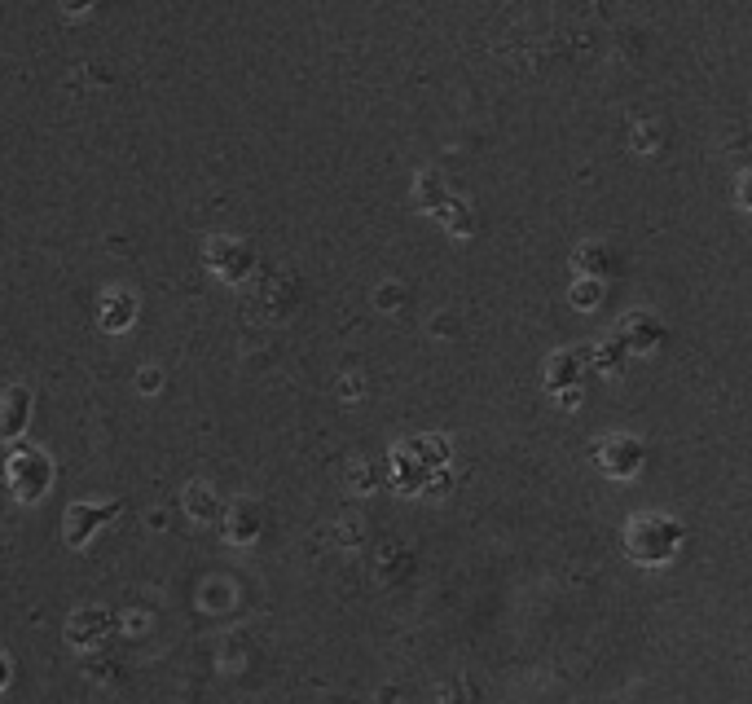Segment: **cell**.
<instances>
[{
	"label": "cell",
	"instance_id": "6da1fadb",
	"mask_svg": "<svg viewBox=\"0 0 752 704\" xmlns=\"http://www.w3.org/2000/svg\"><path fill=\"white\" fill-rule=\"evenodd\" d=\"M682 542H687V528L665 511H638L625 524V555L643 568H669L682 555Z\"/></svg>",
	"mask_w": 752,
	"mask_h": 704
},
{
	"label": "cell",
	"instance_id": "7a4b0ae2",
	"mask_svg": "<svg viewBox=\"0 0 752 704\" xmlns=\"http://www.w3.org/2000/svg\"><path fill=\"white\" fill-rule=\"evenodd\" d=\"M387 462H392V484H396V489H401V493H423L427 480L436 476V471H445L449 440L414 436V440H405V445H392Z\"/></svg>",
	"mask_w": 752,
	"mask_h": 704
},
{
	"label": "cell",
	"instance_id": "3957f363",
	"mask_svg": "<svg viewBox=\"0 0 752 704\" xmlns=\"http://www.w3.org/2000/svg\"><path fill=\"white\" fill-rule=\"evenodd\" d=\"M5 484H9V493H14L22 506L40 502L44 493L53 489V462H49V454L36 449V445H14V449H9V458H5Z\"/></svg>",
	"mask_w": 752,
	"mask_h": 704
},
{
	"label": "cell",
	"instance_id": "277c9868",
	"mask_svg": "<svg viewBox=\"0 0 752 704\" xmlns=\"http://www.w3.org/2000/svg\"><path fill=\"white\" fill-rule=\"evenodd\" d=\"M203 260H207V269H212V278H220L225 286H242L256 273V251H251V242H242L234 234L207 238Z\"/></svg>",
	"mask_w": 752,
	"mask_h": 704
},
{
	"label": "cell",
	"instance_id": "5b68a950",
	"mask_svg": "<svg viewBox=\"0 0 752 704\" xmlns=\"http://www.w3.org/2000/svg\"><path fill=\"white\" fill-rule=\"evenodd\" d=\"M643 462H647V445L629 432H612L594 445V467L612 480H634L643 471Z\"/></svg>",
	"mask_w": 752,
	"mask_h": 704
},
{
	"label": "cell",
	"instance_id": "8992f818",
	"mask_svg": "<svg viewBox=\"0 0 752 704\" xmlns=\"http://www.w3.org/2000/svg\"><path fill=\"white\" fill-rule=\"evenodd\" d=\"M119 511H124V506H119V498H115V502H71V506H66V515H62V537H66V546H71V550H84L88 542H93L97 528H102L106 520H115Z\"/></svg>",
	"mask_w": 752,
	"mask_h": 704
},
{
	"label": "cell",
	"instance_id": "52a82bcc",
	"mask_svg": "<svg viewBox=\"0 0 752 704\" xmlns=\"http://www.w3.org/2000/svg\"><path fill=\"white\" fill-rule=\"evenodd\" d=\"M616 339H621L625 352H634V357H647V352H656L665 344V322H660L656 313H643V308H634V313L621 317V326H616Z\"/></svg>",
	"mask_w": 752,
	"mask_h": 704
},
{
	"label": "cell",
	"instance_id": "ba28073f",
	"mask_svg": "<svg viewBox=\"0 0 752 704\" xmlns=\"http://www.w3.org/2000/svg\"><path fill=\"white\" fill-rule=\"evenodd\" d=\"M585 370H590V348H559V352H550L541 379H546L550 392H568V388H581Z\"/></svg>",
	"mask_w": 752,
	"mask_h": 704
},
{
	"label": "cell",
	"instance_id": "9c48e42d",
	"mask_svg": "<svg viewBox=\"0 0 752 704\" xmlns=\"http://www.w3.org/2000/svg\"><path fill=\"white\" fill-rule=\"evenodd\" d=\"M260 506L251 498H234L225 502V511H220V528H225V542L234 546H251L260 537Z\"/></svg>",
	"mask_w": 752,
	"mask_h": 704
},
{
	"label": "cell",
	"instance_id": "30bf717a",
	"mask_svg": "<svg viewBox=\"0 0 752 704\" xmlns=\"http://www.w3.org/2000/svg\"><path fill=\"white\" fill-rule=\"evenodd\" d=\"M115 616H110L106 608H84V612H75L71 621H66V643L71 647H97V643H106L110 634H115Z\"/></svg>",
	"mask_w": 752,
	"mask_h": 704
},
{
	"label": "cell",
	"instance_id": "8fae6325",
	"mask_svg": "<svg viewBox=\"0 0 752 704\" xmlns=\"http://www.w3.org/2000/svg\"><path fill=\"white\" fill-rule=\"evenodd\" d=\"M31 423V392L14 383V388L0 392V445H14Z\"/></svg>",
	"mask_w": 752,
	"mask_h": 704
},
{
	"label": "cell",
	"instance_id": "7c38bea8",
	"mask_svg": "<svg viewBox=\"0 0 752 704\" xmlns=\"http://www.w3.org/2000/svg\"><path fill=\"white\" fill-rule=\"evenodd\" d=\"M132 317H137V300L128 291H102V300H97V326L106 335H124Z\"/></svg>",
	"mask_w": 752,
	"mask_h": 704
},
{
	"label": "cell",
	"instance_id": "4fadbf2b",
	"mask_svg": "<svg viewBox=\"0 0 752 704\" xmlns=\"http://www.w3.org/2000/svg\"><path fill=\"white\" fill-rule=\"evenodd\" d=\"M181 502H185V511H190V520H198V524H216L220 511H225V498H216V489L207 480L185 484Z\"/></svg>",
	"mask_w": 752,
	"mask_h": 704
},
{
	"label": "cell",
	"instance_id": "5bb4252c",
	"mask_svg": "<svg viewBox=\"0 0 752 704\" xmlns=\"http://www.w3.org/2000/svg\"><path fill=\"white\" fill-rule=\"evenodd\" d=\"M572 269H577V278L603 282L607 273H612V251H607L603 242H581V247L572 251Z\"/></svg>",
	"mask_w": 752,
	"mask_h": 704
},
{
	"label": "cell",
	"instance_id": "9a60e30c",
	"mask_svg": "<svg viewBox=\"0 0 752 704\" xmlns=\"http://www.w3.org/2000/svg\"><path fill=\"white\" fill-rule=\"evenodd\" d=\"M625 357L629 352L621 348V339H603V344H594L590 348V370H599V374H621L625 370Z\"/></svg>",
	"mask_w": 752,
	"mask_h": 704
},
{
	"label": "cell",
	"instance_id": "2e32d148",
	"mask_svg": "<svg viewBox=\"0 0 752 704\" xmlns=\"http://www.w3.org/2000/svg\"><path fill=\"white\" fill-rule=\"evenodd\" d=\"M414 203L423 207V212H436V207L445 203V185H440L436 172H418V181H414Z\"/></svg>",
	"mask_w": 752,
	"mask_h": 704
},
{
	"label": "cell",
	"instance_id": "e0dca14e",
	"mask_svg": "<svg viewBox=\"0 0 752 704\" xmlns=\"http://www.w3.org/2000/svg\"><path fill=\"white\" fill-rule=\"evenodd\" d=\"M436 212H440V225H445L453 238H467L471 234V216H467V207H462V203H440Z\"/></svg>",
	"mask_w": 752,
	"mask_h": 704
},
{
	"label": "cell",
	"instance_id": "ac0fdd59",
	"mask_svg": "<svg viewBox=\"0 0 752 704\" xmlns=\"http://www.w3.org/2000/svg\"><path fill=\"white\" fill-rule=\"evenodd\" d=\"M572 304H577V308H599L603 304V282L577 278V282H572Z\"/></svg>",
	"mask_w": 752,
	"mask_h": 704
},
{
	"label": "cell",
	"instance_id": "d6986e66",
	"mask_svg": "<svg viewBox=\"0 0 752 704\" xmlns=\"http://www.w3.org/2000/svg\"><path fill=\"white\" fill-rule=\"evenodd\" d=\"M9 678H14V665H9V656H5V652H0V691H5V687H9Z\"/></svg>",
	"mask_w": 752,
	"mask_h": 704
},
{
	"label": "cell",
	"instance_id": "ffe728a7",
	"mask_svg": "<svg viewBox=\"0 0 752 704\" xmlns=\"http://www.w3.org/2000/svg\"><path fill=\"white\" fill-rule=\"evenodd\" d=\"M141 388H159V370H141Z\"/></svg>",
	"mask_w": 752,
	"mask_h": 704
},
{
	"label": "cell",
	"instance_id": "44dd1931",
	"mask_svg": "<svg viewBox=\"0 0 752 704\" xmlns=\"http://www.w3.org/2000/svg\"><path fill=\"white\" fill-rule=\"evenodd\" d=\"M559 405H581V388H568V392H559Z\"/></svg>",
	"mask_w": 752,
	"mask_h": 704
}]
</instances>
